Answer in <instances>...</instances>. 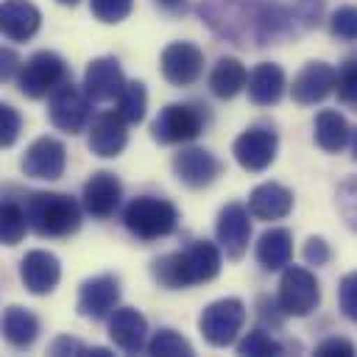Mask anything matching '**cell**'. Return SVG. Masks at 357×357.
I'll use <instances>...</instances> for the list:
<instances>
[{
    "mask_svg": "<svg viewBox=\"0 0 357 357\" xmlns=\"http://www.w3.org/2000/svg\"><path fill=\"white\" fill-rule=\"evenodd\" d=\"M156 3H159L165 11H173V14H176V11H184V6H187V0H156Z\"/></svg>",
    "mask_w": 357,
    "mask_h": 357,
    "instance_id": "41",
    "label": "cell"
},
{
    "mask_svg": "<svg viewBox=\"0 0 357 357\" xmlns=\"http://www.w3.org/2000/svg\"><path fill=\"white\" fill-rule=\"evenodd\" d=\"M36 335H39V318H36L31 310L11 304V307L3 312V337H6L14 349H28V346H33Z\"/></svg>",
    "mask_w": 357,
    "mask_h": 357,
    "instance_id": "26",
    "label": "cell"
},
{
    "mask_svg": "<svg viewBox=\"0 0 357 357\" xmlns=\"http://www.w3.org/2000/svg\"><path fill=\"white\" fill-rule=\"evenodd\" d=\"M151 273L162 287H170V290L212 282L220 273V251L209 240H195L184 251H173L153 259Z\"/></svg>",
    "mask_w": 357,
    "mask_h": 357,
    "instance_id": "1",
    "label": "cell"
},
{
    "mask_svg": "<svg viewBox=\"0 0 357 357\" xmlns=\"http://www.w3.org/2000/svg\"><path fill=\"white\" fill-rule=\"evenodd\" d=\"M276 151H279V137L268 126L245 128L231 145V153H234L237 165L248 173H262L265 167H271V162L276 159Z\"/></svg>",
    "mask_w": 357,
    "mask_h": 357,
    "instance_id": "9",
    "label": "cell"
},
{
    "mask_svg": "<svg viewBox=\"0 0 357 357\" xmlns=\"http://www.w3.org/2000/svg\"><path fill=\"white\" fill-rule=\"evenodd\" d=\"M64 165H67V148L56 139V137H39L33 139L22 159H20V167L25 176L31 178H45V181H53L64 173Z\"/></svg>",
    "mask_w": 357,
    "mask_h": 357,
    "instance_id": "11",
    "label": "cell"
},
{
    "mask_svg": "<svg viewBox=\"0 0 357 357\" xmlns=\"http://www.w3.org/2000/svg\"><path fill=\"white\" fill-rule=\"evenodd\" d=\"M126 117L112 109V112H100L92 126H89V151L95 156H103V159H114L123 153L126 142H128V131H126Z\"/></svg>",
    "mask_w": 357,
    "mask_h": 357,
    "instance_id": "16",
    "label": "cell"
},
{
    "mask_svg": "<svg viewBox=\"0 0 357 357\" xmlns=\"http://www.w3.org/2000/svg\"><path fill=\"white\" fill-rule=\"evenodd\" d=\"M0 75H3V81H11L14 75H20V70H22V64H20V59H17V53L14 50H3V56H0Z\"/></svg>",
    "mask_w": 357,
    "mask_h": 357,
    "instance_id": "40",
    "label": "cell"
},
{
    "mask_svg": "<svg viewBox=\"0 0 357 357\" xmlns=\"http://www.w3.org/2000/svg\"><path fill=\"white\" fill-rule=\"evenodd\" d=\"M315 354L318 357H351L354 354V346L346 337H326V340H321L315 346Z\"/></svg>",
    "mask_w": 357,
    "mask_h": 357,
    "instance_id": "38",
    "label": "cell"
},
{
    "mask_svg": "<svg viewBox=\"0 0 357 357\" xmlns=\"http://www.w3.org/2000/svg\"><path fill=\"white\" fill-rule=\"evenodd\" d=\"M126 229L139 240H159L167 237L178 223V209L159 195H137L123 209Z\"/></svg>",
    "mask_w": 357,
    "mask_h": 357,
    "instance_id": "3",
    "label": "cell"
},
{
    "mask_svg": "<svg viewBox=\"0 0 357 357\" xmlns=\"http://www.w3.org/2000/svg\"><path fill=\"white\" fill-rule=\"evenodd\" d=\"M109 337L114 340V346H120L128 354L142 351L145 337H148V321L139 310L134 307H117L109 315Z\"/></svg>",
    "mask_w": 357,
    "mask_h": 357,
    "instance_id": "20",
    "label": "cell"
},
{
    "mask_svg": "<svg viewBox=\"0 0 357 357\" xmlns=\"http://www.w3.org/2000/svg\"><path fill=\"white\" fill-rule=\"evenodd\" d=\"M42 14L28 0H6L0 8V28L11 42H25L39 31Z\"/></svg>",
    "mask_w": 357,
    "mask_h": 357,
    "instance_id": "23",
    "label": "cell"
},
{
    "mask_svg": "<svg viewBox=\"0 0 357 357\" xmlns=\"http://www.w3.org/2000/svg\"><path fill=\"white\" fill-rule=\"evenodd\" d=\"M245 324V304L240 298H218L204 307L198 318V329L209 346H229L234 343L237 332Z\"/></svg>",
    "mask_w": 357,
    "mask_h": 357,
    "instance_id": "6",
    "label": "cell"
},
{
    "mask_svg": "<svg viewBox=\"0 0 357 357\" xmlns=\"http://www.w3.org/2000/svg\"><path fill=\"white\" fill-rule=\"evenodd\" d=\"M248 209L257 220H282L293 209V192L279 181H265L251 190Z\"/></svg>",
    "mask_w": 357,
    "mask_h": 357,
    "instance_id": "21",
    "label": "cell"
},
{
    "mask_svg": "<svg viewBox=\"0 0 357 357\" xmlns=\"http://www.w3.org/2000/svg\"><path fill=\"white\" fill-rule=\"evenodd\" d=\"M349 137H351V128H349V123L340 112H335V109L318 112V117H315V142H318V148H324L326 153H337L349 145Z\"/></svg>",
    "mask_w": 357,
    "mask_h": 357,
    "instance_id": "27",
    "label": "cell"
},
{
    "mask_svg": "<svg viewBox=\"0 0 357 357\" xmlns=\"http://www.w3.org/2000/svg\"><path fill=\"white\" fill-rule=\"evenodd\" d=\"M123 86H126V75L117 59L100 56L89 61L84 73V92L89 95V100H114L123 92Z\"/></svg>",
    "mask_w": 357,
    "mask_h": 357,
    "instance_id": "19",
    "label": "cell"
},
{
    "mask_svg": "<svg viewBox=\"0 0 357 357\" xmlns=\"http://www.w3.org/2000/svg\"><path fill=\"white\" fill-rule=\"evenodd\" d=\"M148 354L153 357H192V346L187 337H181L173 329H159L148 340Z\"/></svg>",
    "mask_w": 357,
    "mask_h": 357,
    "instance_id": "29",
    "label": "cell"
},
{
    "mask_svg": "<svg viewBox=\"0 0 357 357\" xmlns=\"http://www.w3.org/2000/svg\"><path fill=\"white\" fill-rule=\"evenodd\" d=\"M245 84H248V73H245L243 61L234 59V56L218 59V64H215L212 73H209V89H212V95H218L220 100H231L237 92L245 89Z\"/></svg>",
    "mask_w": 357,
    "mask_h": 357,
    "instance_id": "25",
    "label": "cell"
},
{
    "mask_svg": "<svg viewBox=\"0 0 357 357\" xmlns=\"http://www.w3.org/2000/svg\"><path fill=\"white\" fill-rule=\"evenodd\" d=\"M20 128H22V120H20L17 109L8 106V103H3L0 106V142H3V148H11L17 142Z\"/></svg>",
    "mask_w": 357,
    "mask_h": 357,
    "instance_id": "36",
    "label": "cell"
},
{
    "mask_svg": "<svg viewBox=\"0 0 357 357\" xmlns=\"http://www.w3.org/2000/svg\"><path fill=\"white\" fill-rule=\"evenodd\" d=\"M204 128V114L195 106L187 103H167L156 120L151 123V137L159 145H176V142H190L201 134Z\"/></svg>",
    "mask_w": 357,
    "mask_h": 357,
    "instance_id": "7",
    "label": "cell"
},
{
    "mask_svg": "<svg viewBox=\"0 0 357 357\" xmlns=\"http://www.w3.org/2000/svg\"><path fill=\"white\" fill-rule=\"evenodd\" d=\"M337 304L349 321H357V271L346 273L337 284Z\"/></svg>",
    "mask_w": 357,
    "mask_h": 357,
    "instance_id": "35",
    "label": "cell"
},
{
    "mask_svg": "<svg viewBox=\"0 0 357 357\" xmlns=\"http://www.w3.org/2000/svg\"><path fill=\"white\" fill-rule=\"evenodd\" d=\"M351 148H354V156H357V131H354V142H351Z\"/></svg>",
    "mask_w": 357,
    "mask_h": 357,
    "instance_id": "43",
    "label": "cell"
},
{
    "mask_svg": "<svg viewBox=\"0 0 357 357\" xmlns=\"http://www.w3.org/2000/svg\"><path fill=\"white\" fill-rule=\"evenodd\" d=\"M89 8L95 14V20L100 22H123L131 8H134V0H89Z\"/></svg>",
    "mask_w": 357,
    "mask_h": 357,
    "instance_id": "33",
    "label": "cell"
},
{
    "mask_svg": "<svg viewBox=\"0 0 357 357\" xmlns=\"http://www.w3.org/2000/svg\"><path fill=\"white\" fill-rule=\"evenodd\" d=\"M117 301H120L117 276H112V273L92 276L78 290V315L92 318V321H103L117 310Z\"/></svg>",
    "mask_w": 357,
    "mask_h": 357,
    "instance_id": "13",
    "label": "cell"
},
{
    "mask_svg": "<svg viewBox=\"0 0 357 357\" xmlns=\"http://www.w3.org/2000/svg\"><path fill=\"white\" fill-rule=\"evenodd\" d=\"M20 279L25 284V290L33 293V296L50 293L59 284V279H61L59 257L53 251H45V248L28 251L22 257V262H20Z\"/></svg>",
    "mask_w": 357,
    "mask_h": 357,
    "instance_id": "17",
    "label": "cell"
},
{
    "mask_svg": "<svg viewBox=\"0 0 357 357\" xmlns=\"http://www.w3.org/2000/svg\"><path fill=\"white\" fill-rule=\"evenodd\" d=\"M148 109V92L142 81H126L123 92L117 95V112L126 117V123H139Z\"/></svg>",
    "mask_w": 357,
    "mask_h": 357,
    "instance_id": "28",
    "label": "cell"
},
{
    "mask_svg": "<svg viewBox=\"0 0 357 357\" xmlns=\"http://www.w3.org/2000/svg\"><path fill=\"white\" fill-rule=\"evenodd\" d=\"M276 301L284 310V315L307 318L318 307V301H321V284H318L315 273L307 271V268H301V265L284 268V273L279 279V296H276Z\"/></svg>",
    "mask_w": 357,
    "mask_h": 357,
    "instance_id": "5",
    "label": "cell"
},
{
    "mask_svg": "<svg viewBox=\"0 0 357 357\" xmlns=\"http://www.w3.org/2000/svg\"><path fill=\"white\" fill-rule=\"evenodd\" d=\"M22 206L39 237H70L81 226V206L64 192H31Z\"/></svg>",
    "mask_w": 357,
    "mask_h": 357,
    "instance_id": "2",
    "label": "cell"
},
{
    "mask_svg": "<svg viewBox=\"0 0 357 357\" xmlns=\"http://www.w3.org/2000/svg\"><path fill=\"white\" fill-rule=\"evenodd\" d=\"M47 114H50V123L64 131V134H78L84 131L86 120H89V95L81 92L75 84L64 81L61 86H56L50 92V100H47Z\"/></svg>",
    "mask_w": 357,
    "mask_h": 357,
    "instance_id": "8",
    "label": "cell"
},
{
    "mask_svg": "<svg viewBox=\"0 0 357 357\" xmlns=\"http://www.w3.org/2000/svg\"><path fill=\"white\" fill-rule=\"evenodd\" d=\"M28 215H25V206L17 204V201H6L3 204V243L6 245H17L25 231H28Z\"/></svg>",
    "mask_w": 357,
    "mask_h": 357,
    "instance_id": "30",
    "label": "cell"
},
{
    "mask_svg": "<svg viewBox=\"0 0 357 357\" xmlns=\"http://www.w3.org/2000/svg\"><path fill=\"white\" fill-rule=\"evenodd\" d=\"M335 81H337V70L332 64H326V61H307L301 67V73L293 78L290 95L301 106H315V103L326 100L335 92Z\"/></svg>",
    "mask_w": 357,
    "mask_h": 357,
    "instance_id": "14",
    "label": "cell"
},
{
    "mask_svg": "<svg viewBox=\"0 0 357 357\" xmlns=\"http://www.w3.org/2000/svg\"><path fill=\"white\" fill-rule=\"evenodd\" d=\"M84 209L92 215V218H109L114 215V209L120 206V198H123V184L114 173L109 170H98L86 178L84 184Z\"/></svg>",
    "mask_w": 357,
    "mask_h": 357,
    "instance_id": "18",
    "label": "cell"
},
{
    "mask_svg": "<svg viewBox=\"0 0 357 357\" xmlns=\"http://www.w3.org/2000/svg\"><path fill=\"white\" fill-rule=\"evenodd\" d=\"M173 173L190 190H201L220 176V162L206 148H181L173 156Z\"/></svg>",
    "mask_w": 357,
    "mask_h": 357,
    "instance_id": "15",
    "label": "cell"
},
{
    "mask_svg": "<svg viewBox=\"0 0 357 357\" xmlns=\"http://www.w3.org/2000/svg\"><path fill=\"white\" fill-rule=\"evenodd\" d=\"M248 100L257 106H273L282 100L284 89H287V78L284 70L273 61H259L251 75H248Z\"/></svg>",
    "mask_w": 357,
    "mask_h": 357,
    "instance_id": "22",
    "label": "cell"
},
{
    "mask_svg": "<svg viewBox=\"0 0 357 357\" xmlns=\"http://www.w3.org/2000/svg\"><path fill=\"white\" fill-rule=\"evenodd\" d=\"M293 257V234L290 229L273 226L259 234L257 240V262L265 271H284Z\"/></svg>",
    "mask_w": 357,
    "mask_h": 357,
    "instance_id": "24",
    "label": "cell"
},
{
    "mask_svg": "<svg viewBox=\"0 0 357 357\" xmlns=\"http://www.w3.org/2000/svg\"><path fill=\"white\" fill-rule=\"evenodd\" d=\"M301 257H304L307 265H315V268H318V265H326V262L332 259V251H329L326 240H321V237H310V240L304 243Z\"/></svg>",
    "mask_w": 357,
    "mask_h": 357,
    "instance_id": "37",
    "label": "cell"
},
{
    "mask_svg": "<svg viewBox=\"0 0 357 357\" xmlns=\"http://www.w3.org/2000/svg\"><path fill=\"white\" fill-rule=\"evenodd\" d=\"M237 354H243V357H273V354H282V343H276L265 329H251L237 343Z\"/></svg>",
    "mask_w": 357,
    "mask_h": 357,
    "instance_id": "31",
    "label": "cell"
},
{
    "mask_svg": "<svg viewBox=\"0 0 357 357\" xmlns=\"http://www.w3.org/2000/svg\"><path fill=\"white\" fill-rule=\"evenodd\" d=\"M64 78H67L64 59L59 53H53V50H39L22 64V70L17 75V86H20V92L25 98L39 100V98L50 95L56 86H61Z\"/></svg>",
    "mask_w": 357,
    "mask_h": 357,
    "instance_id": "4",
    "label": "cell"
},
{
    "mask_svg": "<svg viewBox=\"0 0 357 357\" xmlns=\"http://www.w3.org/2000/svg\"><path fill=\"white\" fill-rule=\"evenodd\" d=\"M50 354H56V357H61V354H86V346H84L78 337L59 335V337L50 343Z\"/></svg>",
    "mask_w": 357,
    "mask_h": 357,
    "instance_id": "39",
    "label": "cell"
},
{
    "mask_svg": "<svg viewBox=\"0 0 357 357\" xmlns=\"http://www.w3.org/2000/svg\"><path fill=\"white\" fill-rule=\"evenodd\" d=\"M56 3H61V6H75L78 0H56Z\"/></svg>",
    "mask_w": 357,
    "mask_h": 357,
    "instance_id": "42",
    "label": "cell"
},
{
    "mask_svg": "<svg viewBox=\"0 0 357 357\" xmlns=\"http://www.w3.org/2000/svg\"><path fill=\"white\" fill-rule=\"evenodd\" d=\"M215 234L220 248L226 251L229 259H240L248 248L251 240V209H245L243 204L231 201L218 212V223H215Z\"/></svg>",
    "mask_w": 357,
    "mask_h": 357,
    "instance_id": "12",
    "label": "cell"
},
{
    "mask_svg": "<svg viewBox=\"0 0 357 357\" xmlns=\"http://www.w3.org/2000/svg\"><path fill=\"white\" fill-rule=\"evenodd\" d=\"M335 92L337 100L343 106H357V56L346 59L337 70V81H335Z\"/></svg>",
    "mask_w": 357,
    "mask_h": 357,
    "instance_id": "32",
    "label": "cell"
},
{
    "mask_svg": "<svg viewBox=\"0 0 357 357\" xmlns=\"http://www.w3.org/2000/svg\"><path fill=\"white\" fill-rule=\"evenodd\" d=\"M159 67L173 86H190L204 73V50L192 42H170L162 50Z\"/></svg>",
    "mask_w": 357,
    "mask_h": 357,
    "instance_id": "10",
    "label": "cell"
},
{
    "mask_svg": "<svg viewBox=\"0 0 357 357\" xmlns=\"http://www.w3.org/2000/svg\"><path fill=\"white\" fill-rule=\"evenodd\" d=\"M329 28L337 39H346V42H357V6H340L332 20H329Z\"/></svg>",
    "mask_w": 357,
    "mask_h": 357,
    "instance_id": "34",
    "label": "cell"
}]
</instances>
